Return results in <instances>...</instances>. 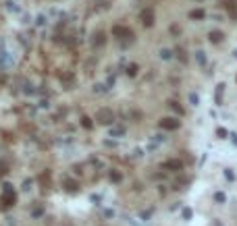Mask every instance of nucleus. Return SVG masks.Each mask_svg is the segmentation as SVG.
Wrapping results in <instances>:
<instances>
[{
    "label": "nucleus",
    "mask_w": 237,
    "mask_h": 226,
    "mask_svg": "<svg viewBox=\"0 0 237 226\" xmlns=\"http://www.w3.org/2000/svg\"><path fill=\"white\" fill-rule=\"evenodd\" d=\"M96 120L100 124H112V123H114V112L108 110V108H100L96 112Z\"/></svg>",
    "instance_id": "nucleus-1"
},
{
    "label": "nucleus",
    "mask_w": 237,
    "mask_h": 226,
    "mask_svg": "<svg viewBox=\"0 0 237 226\" xmlns=\"http://www.w3.org/2000/svg\"><path fill=\"white\" fill-rule=\"evenodd\" d=\"M112 35H117V37H121V40H131V37H133V31L129 27L117 25V27H112Z\"/></svg>",
    "instance_id": "nucleus-2"
},
{
    "label": "nucleus",
    "mask_w": 237,
    "mask_h": 226,
    "mask_svg": "<svg viewBox=\"0 0 237 226\" xmlns=\"http://www.w3.org/2000/svg\"><path fill=\"white\" fill-rule=\"evenodd\" d=\"M140 19H141V23H144L146 27H152L154 25V11L152 8H144L141 15H140Z\"/></svg>",
    "instance_id": "nucleus-3"
},
{
    "label": "nucleus",
    "mask_w": 237,
    "mask_h": 226,
    "mask_svg": "<svg viewBox=\"0 0 237 226\" xmlns=\"http://www.w3.org/2000/svg\"><path fill=\"white\" fill-rule=\"evenodd\" d=\"M179 124H181V123H179L177 118H171V116H168V118H162V120H160V127H162V129H167V131L179 129Z\"/></svg>",
    "instance_id": "nucleus-4"
},
{
    "label": "nucleus",
    "mask_w": 237,
    "mask_h": 226,
    "mask_svg": "<svg viewBox=\"0 0 237 226\" xmlns=\"http://www.w3.org/2000/svg\"><path fill=\"white\" fill-rule=\"evenodd\" d=\"M164 168H167V170H181L183 164L179 160H168V162H164Z\"/></svg>",
    "instance_id": "nucleus-5"
},
{
    "label": "nucleus",
    "mask_w": 237,
    "mask_h": 226,
    "mask_svg": "<svg viewBox=\"0 0 237 226\" xmlns=\"http://www.w3.org/2000/svg\"><path fill=\"white\" fill-rule=\"evenodd\" d=\"M7 11H8V13H19L21 8H19V4H17L15 0H8V2H7Z\"/></svg>",
    "instance_id": "nucleus-6"
},
{
    "label": "nucleus",
    "mask_w": 237,
    "mask_h": 226,
    "mask_svg": "<svg viewBox=\"0 0 237 226\" xmlns=\"http://www.w3.org/2000/svg\"><path fill=\"white\" fill-rule=\"evenodd\" d=\"M125 135V129L123 127H112L110 129V137H123Z\"/></svg>",
    "instance_id": "nucleus-7"
},
{
    "label": "nucleus",
    "mask_w": 237,
    "mask_h": 226,
    "mask_svg": "<svg viewBox=\"0 0 237 226\" xmlns=\"http://www.w3.org/2000/svg\"><path fill=\"white\" fill-rule=\"evenodd\" d=\"M2 201H4V206H13L15 201H17V195L11 193V195H2Z\"/></svg>",
    "instance_id": "nucleus-8"
},
{
    "label": "nucleus",
    "mask_w": 237,
    "mask_h": 226,
    "mask_svg": "<svg viewBox=\"0 0 237 226\" xmlns=\"http://www.w3.org/2000/svg\"><path fill=\"white\" fill-rule=\"evenodd\" d=\"M94 46H102V44H104V33H102V31H98L96 35H94Z\"/></svg>",
    "instance_id": "nucleus-9"
},
{
    "label": "nucleus",
    "mask_w": 237,
    "mask_h": 226,
    "mask_svg": "<svg viewBox=\"0 0 237 226\" xmlns=\"http://www.w3.org/2000/svg\"><path fill=\"white\" fill-rule=\"evenodd\" d=\"M210 41H214V44H218V41L223 40V33H221V31H210Z\"/></svg>",
    "instance_id": "nucleus-10"
},
{
    "label": "nucleus",
    "mask_w": 237,
    "mask_h": 226,
    "mask_svg": "<svg viewBox=\"0 0 237 226\" xmlns=\"http://www.w3.org/2000/svg\"><path fill=\"white\" fill-rule=\"evenodd\" d=\"M189 17H191V19H204V11H202V8L191 11V13H189Z\"/></svg>",
    "instance_id": "nucleus-11"
},
{
    "label": "nucleus",
    "mask_w": 237,
    "mask_h": 226,
    "mask_svg": "<svg viewBox=\"0 0 237 226\" xmlns=\"http://www.w3.org/2000/svg\"><path fill=\"white\" fill-rule=\"evenodd\" d=\"M195 60L200 62V64H206V54H204L202 50H198V52H195Z\"/></svg>",
    "instance_id": "nucleus-12"
},
{
    "label": "nucleus",
    "mask_w": 237,
    "mask_h": 226,
    "mask_svg": "<svg viewBox=\"0 0 237 226\" xmlns=\"http://www.w3.org/2000/svg\"><path fill=\"white\" fill-rule=\"evenodd\" d=\"M127 75H131V77L137 75V64H129L127 67Z\"/></svg>",
    "instance_id": "nucleus-13"
},
{
    "label": "nucleus",
    "mask_w": 237,
    "mask_h": 226,
    "mask_svg": "<svg viewBox=\"0 0 237 226\" xmlns=\"http://www.w3.org/2000/svg\"><path fill=\"white\" fill-rule=\"evenodd\" d=\"M77 189H79V187H77V183H75V180H67V191H71V193H73V191H77Z\"/></svg>",
    "instance_id": "nucleus-14"
},
{
    "label": "nucleus",
    "mask_w": 237,
    "mask_h": 226,
    "mask_svg": "<svg viewBox=\"0 0 237 226\" xmlns=\"http://www.w3.org/2000/svg\"><path fill=\"white\" fill-rule=\"evenodd\" d=\"M94 91H96V93H104V91H106V85L98 83V85H94Z\"/></svg>",
    "instance_id": "nucleus-15"
},
{
    "label": "nucleus",
    "mask_w": 237,
    "mask_h": 226,
    "mask_svg": "<svg viewBox=\"0 0 237 226\" xmlns=\"http://www.w3.org/2000/svg\"><path fill=\"white\" fill-rule=\"evenodd\" d=\"M160 58H164V60H168V58H171V50L162 48V50H160Z\"/></svg>",
    "instance_id": "nucleus-16"
},
{
    "label": "nucleus",
    "mask_w": 237,
    "mask_h": 226,
    "mask_svg": "<svg viewBox=\"0 0 237 226\" xmlns=\"http://www.w3.org/2000/svg\"><path fill=\"white\" fill-rule=\"evenodd\" d=\"M81 124H83L85 129H92V118H87V116H83V118H81Z\"/></svg>",
    "instance_id": "nucleus-17"
},
{
    "label": "nucleus",
    "mask_w": 237,
    "mask_h": 226,
    "mask_svg": "<svg viewBox=\"0 0 237 226\" xmlns=\"http://www.w3.org/2000/svg\"><path fill=\"white\" fill-rule=\"evenodd\" d=\"M2 187H4V195H11V193H15V191H13V185H11V183H4Z\"/></svg>",
    "instance_id": "nucleus-18"
},
{
    "label": "nucleus",
    "mask_w": 237,
    "mask_h": 226,
    "mask_svg": "<svg viewBox=\"0 0 237 226\" xmlns=\"http://www.w3.org/2000/svg\"><path fill=\"white\" fill-rule=\"evenodd\" d=\"M189 102H191V106H198V102H200V98L195 96V93H189Z\"/></svg>",
    "instance_id": "nucleus-19"
},
{
    "label": "nucleus",
    "mask_w": 237,
    "mask_h": 226,
    "mask_svg": "<svg viewBox=\"0 0 237 226\" xmlns=\"http://www.w3.org/2000/svg\"><path fill=\"white\" fill-rule=\"evenodd\" d=\"M121 174H118V172H110V180H114V183H118V180H121Z\"/></svg>",
    "instance_id": "nucleus-20"
},
{
    "label": "nucleus",
    "mask_w": 237,
    "mask_h": 226,
    "mask_svg": "<svg viewBox=\"0 0 237 226\" xmlns=\"http://www.w3.org/2000/svg\"><path fill=\"white\" fill-rule=\"evenodd\" d=\"M171 108H173L175 112H179V114H181V112H183V110H181V106H179V104H177V102H171Z\"/></svg>",
    "instance_id": "nucleus-21"
},
{
    "label": "nucleus",
    "mask_w": 237,
    "mask_h": 226,
    "mask_svg": "<svg viewBox=\"0 0 237 226\" xmlns=\"http://www.w3.org/2000/svg\"><path fill=\"white\" fill-rule=\"evenodd\" d=\"M29 189H31V180H25L23 183V191H29Z\"/></svg>",
    "instance_id": "nucleus-22"
},
{
    "label": "nucleus",
    "mask_w": 237,
    "mask_h": 226,
    "mask_svg": "<svg viewBox=\"0 0 237 226\" xmlns=\"http://www.w3.org/2000/svg\"><path fill=\"white\" fill-rule=\"evenodd\" d=\"M214 199H216V201H221V203H223V201H225V195H223V193H216V195H214Z\"/></svg>",
    "instance_id": "nucleus-23"
},
{
    "label": "nucleus",
    "mask_w": 237,
    "mask_h": 226,
    "mask_svg": "<svg viewBox=\"0 0 237 226\" xmlns=\"http://www.w3.org/2000/svg\"><path fill=\"white\" fill-rule=\"evenodd\" d=\"M44 23H46V17L40 15V17H38V25H44Z\"/></svg>",
    "instance_id": "nucleus-24"
}]
</instances>
